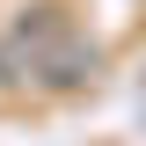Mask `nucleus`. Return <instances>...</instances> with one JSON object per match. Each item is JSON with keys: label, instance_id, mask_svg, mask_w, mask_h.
<instances>
[{"label": "nucleus", "instance_id": "1", "mask_svg": "<svg viewBox=\"0 0 146 146\" xmlns=\"http://www.w3.org/2000/svg\"><path fill=\"white\" fill-rule=\"evenodd\" d=\"M29 73L44 80V88H80V80L95 73V51H88V44H80V36L66 29V36L51 44V51H36V58H29Z\"/></svg>", "mask_w": 146, "mask_h": 146}, {"label": "nucleus", "instance_id": "2", "mask_svg": "<svg viewBox=\"0 0 146 146\" xmlns=\"http://www.w3.org/2000/svg\"><path fill=\"white\" fill-rule=\"evenodd\" d=\"M66 29H73V22L58 15L51 0H36V7H22V15H15V58L29 66V58H36V51H51V44H58Z\"/></svg>", "mask_w": 146, "mask_h": 146}]
</instances>
